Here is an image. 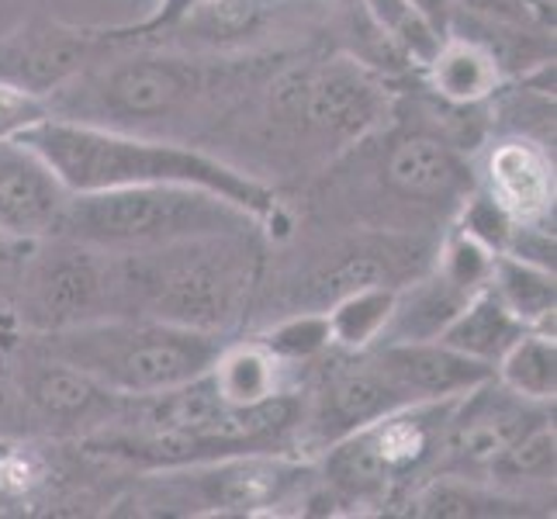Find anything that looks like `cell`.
Returning a JSON list of instances; mask_svg holds the SVG:
<instances>
[{
	"instance_id": "cell-6",
	"label": "cell",
	"mask_w": 557,
	"mask_h": 519,
	"mask_svg": "<svg viewBox=\"0 0 557 519\" xmlns=\"http://www.w3.org/2000/svg\"><path fill=\"white\" fill-rule=\"evenodd\" d=\"M267 119L325 149L357 146L392 119L395 94L384 73L357 55L287 60L260 87Z\"/></svg>"
},
{
	"instance_id": "cell-11",
	"label": "cell",
	"mask_w": 557,
	"mask_h": 519,
	"mask_svg": "<svg viewBox=\"0 0 557 519\" xmlns=\"http://www.w3.org/2000/svg\"><path fill=\"white\" fill-rule=\"evenodd\" d=\"M401 406H412L409 395L398 388L381 368L371 350L343 354L325 371L319 392L305 406L301 440H312L319 447H330L333 440L347 436L360 427H371L374 419L388 416Z\"/></svg>"
},
{
	"instance_id": "cell-1",
	"label": "cell",
	"mask_w": 557,
	"mask_h": 519,
	"mask_svg": "<svg viewBox=\"0 0 557 519\" xmlns=\"http://www.w3.org/2000/svg\"><path fill=\"white\" fill-rule=\"evenodd\" d=\"M284 52H205L174 46H119L49 98L52 119L139 136L215 122L260 90Z\"/></svg>"
},
{
	"instance_id": "cell-30",
	"label": "cell",
	"mask_w": 557,
	"mask_h": 519,
	"mask_svg": "<svg viewBox=\"0 0 557 519\" xmlns=\"http://www.w3.org/2000/svg\"><path fill=\"white\" fill-rule=\"evenodd\" d=\"M49 101L0 81V139H22L25 132L49 119Z\"/></svg>"
},
{
	"instance_id": "cell-3",
	"label": "cell",
	"mask_w": 557,
	"mask_h": 519,
	"mask_svg": "<svg viewBox=\"0 0 557 519\" xmlns=\"http://www.w3.org/2000/svg\"><path fill=\"white\" fill-rule=\"evenodd\" d=\"M111 257L114 316L163 319L205 333H225L263 274L260 228Z\"/></svg>"
},
{
	"instance_id": "cell-16",
	"label": "cell",
	"mask_w": 557,
	"mask_h": 519,
	"mask_svg": "<svg viewBox=\"0 0 557 519\" xmlns=\"http://www.w3.org/2000/svg\"><path fill=\"white\" fill-rule=\"evenodd\" d=\"M371 354L388 378L409 395V401L460 398L495 371L482 360L454 350L444 339H409V343H377Z\"/></svg>"
},
{
	"instance_id": "cell-27",
	"label": "cell",
	"mask_w": 557,
	"mask_h": 519,
	"mask_svg": "<svg viewBox=\"0 0 557 519\" xmlns=\"http://www.w3.org/2000/svg\"><path fill=\"white\" fill-rule=\"evenodd\" d=\"M257 339L284 363V368L309 363V360L322 357L325 350H333L330 322H325V312H319V309L292 312L287 319L274 322L271 330H263Z\"/></svg>"
},
{
	"instance_id": "cell-24",
	"label": "cell",
	"mask_w": 557,
	"mask_h": 519,
	"mask_svg": "<svg viewBox=\"0 0 557 519\" xmlns=\"http://www.w3.org/2000/svg\"><path fill=\"white\" fill-rule=\"evenodd\" d=\"M495 381L506 384L536 406H554L557 395V339L554 330H527L516 339L503 360L495 363Z\"/></svg>"
},
{
	"instance_id": "cell-12",
	"label": "cell",
	"mask_w": 557,
	"mask_h": 519,
	"mask_svg": "<svg viewBox=\"0 0 557 519\" xmlns=\"http://www.w3.org/2000/svg\"><path fill=\"white\" fill-rule=\"evenodd\" d=\"M177 471L195 478L201 503L211 512H271L295 492L309 489L312 478L309 465L287 454H236Z\"/></svg>"
},
{
	"instance_id": "cell-29",
	"label": "cell",
	"mask_w": 557,
	"mask_h": 519,
	"mask_svg": "<svg viewBox=\"0 0 557 519\" xmlns=\"http://www.w3.org/2000/svg\"><path fill=\"white\" fill-rule=\"evenodd\" d=\"M433 267L447 281H454L460 292L478 295L485 292L492 271H495V254L485 249L482 243H474L471 236H465L460 228H450V236L440 243Z\"/></svg>"
},
{
	"instance_id": "cell-31",
	"label": "cell",
	"mask_w": 557,
	"mask_h": 519,
	"mask_svg": "<svg viewBox=\"0 0 557 519\" xmlns=\"http://www.w3.org/2000/svg\"><path fill=\"white\" fill-rule=\"evenodd\" d=\"M412 4L430 17L436 28L450 32V22H454V0H412Z\"/></svg>"
},
{
	"instance_id": "cell-15",
	"label": "cell",
	"mask_w": 557,
	"mask_h": 519,
	"mask_svg": "<svg viewBox=\"0 0 557 519\" xmlns=\"http://www.w3.org/2000/svg\"><path fill=\"white\" fill-rule=\"evenodd\" d=\"M478 173V187H485L520 225L554 219V157L544 143L527 136L495 139Z\"/></svg>"
},
{
	"instance_id": "cell-23",
	"label": "cell",
	"mask_w": 557,
	"mask_h": 519,
	"mask_svg": "<svg viewBox=\"0 0 557 519\" xmlns=\"http://www.w3.org/2000/svg\"><path fill=\"white\" fill-rule=\"evenodd\" d=\"M395 295L398 287L392 284H374V287H360V292H350L336 298L325 312V322H330V343L339 354H360L371 350V346L381 343L384 330H388V319L395 309Z\"/></svg>"
},
{
	"instance_id": "cell-9",
	"label": "cell",
	"mask_w": 557,
	"mask_h": 519,
	"mask_svg": "<svg viewBox=\"0 0 557 519\" xmlns=\"http://www.w3.org/2000/svg\"><path fill=\"white\" fill-rule=\"evenodd\" d=\"M547 412H554V406H536V401L512 395L492 374L488 381L454 401L433 474L485 478L495 457Z\"/></svg>"
},
{
	"instance_id": "cell-22",
	"label": "cell",
	"mask_w": 557,
	"mask_h": 519,
	"mask_svg": "<svg viewBox=\"0 0 557 519\" xmlns=\"http://www.w3.org/2000/svg\"><path fill=\"white\" fill-rule=\"evenodd\" d=\"M488 287L516 319L530 325V330H554L557 277L550 267L503 254V257H495Z\"/></svg>"
},
{
	"instance_id": "cell-21",
	"label": "cell",
	"mask_w": 557,
	"mask_h": 519,
	"mask_svg": "<svg viewBox=\"0 0 557 519\" xmlns=\"http://www.w3.org/2000/svg\"><path fill=\"white\" fill-rule=\"evenodd\" d=\"M527 330L530 325L516 319L506 305L498 301V295L492 292V287H485V292H478L465 309L454 316V322L440 333V339H444L447 346H454V350L468 354L471 360L488 363V368L495 371V363L503 360V354Z\"/></svg>"
},
{
	"instance_id": "cell-4",
	"label": "cell",
	"mask_w": 557,
	"mask_h": 519,
	"mask_svg": "<svg viewBox=\"0 0 557 519\" xmlns=\"http://www.w3.org/2000/svg\"><path fill=\"white\" fill-rule=\"evenodd\" d=\"M25 339L125 398L181 388L201 378L225 346V333L187 330L146 316H104L66 330L25 333Z\"/></svg>"
},
{
	"instance_id": "cell-26",
	"label": "cell",
	"mask_w": 557,
	"mask_h": 519,
	"mask_svg": "<svg viewBox=\"0 0 557 519\" xmlns=\"http://www.w3.org/2000/svg\"><path fill=\"white\" fill-rule=\"evenodd\" d=\"M557 471V433H554V412L536 419L512 444L495 457L488 468V482L498 485H547Z\"/></svg>"
},
{
	"instance_id": "cell-13",
	"label": "cell",
	"mask_w": 557,
	"mask_h": 519,
	"mask_svg": "<svg viewBox=\"0 0 557 519\" xmlns=\"http://www.w3.org/2000/svg\"><path fill=\"white\" fill-rule=\"evenodd\" d=\"M70 187L25 139H0V233L35 243L60 228Z\"/></svg>"
},
{
	"instance_id": "cell-20",
	"label": "cell",
	"mask_w": 557,
	"mask_h": 519,
	"mask_svg": "<svg viewBox=\"0 0 557 519\" xmlns=\"http://www.w3.org/2000/svg\"><path fill=\"white\" fill-rule=\"evenodd\" d=\"M284 374L287 368L260 339L225 343L215 363L205 371L211 392L228 406H249L284 392Z\"/></svg>"
},
{
	"instance_id": "cell-14",
	"label": "cell",
	"mask_w": 557,
	"mask_h": 519,
	"mask_svg": "<svg viewBox=\"0 0 557 519\" xmlns=\"http://www.w3.org/2000/svg\"><path fill=\"white\" fill-rule=\"evenodd\" d=\"M384 181L416 205H450L465 201L478 177L465 157V146L436 136V132H406L398 136L384 157Z\"/></svg>"
},
{
	"instance_id": "cell-10",
	"label": "cell",
	"mask_w": 557,
	"mask_h": 519,
	"mask_svg": "<svg viewBox=\"0 0 557 519\" xmlns=\"http://www.w3.org/2000/svg\"><path fill=\"white\" fill-rule=\"evenodd\" d=\"M119 46L111 28H76L38 17L0 38V81L49 101Z\"/></svg>"
},
{
	"instance_id": "cell-5",
	"label": "cell",
	"mask_w": 557,
	"mask_h": 519,
	"mask_svg": "<svg viewBox=\"0 0 557 519\" xmlns=\"http://www.w3.org/2000/svg\"><path fill=\"white\" fill-rule=\"evenodd\" d=\"M263 222L215 190L190 184H136L70 195L60 228L104 254H146L184 239L257 233Z\"/></svg>"
},
{
	"instance_id": "cell-25",
	"label": "cell",
	"mask_w": 557,
	"mask_h": 519,
	"mask_svg": "<svg viewBox=\"0 0 557 519\" xmlns=\"http://www.w3.org/2000/svg\"><path fill=\"white\" fill-rule=\"evenodd\" d=\"M357 8L412 70L426 66L447 38V32L436 28L412 0H357Z\"/></svg>"
},
{
	"instance_id": "cell-18",
	"label": "cell",
	"mask_w": 557,
	"mask_h": 519,
	"mask_svg": "<svg viewBox=\"0 0 557 519\" xmlns=\"http://www.w3.org/2000/svg\"><path fill=\"white\" fill-rule=\"evenodd\" d=\"M430 90L450 108H482L506 84V73L495 55L468 35L450 32L433 60L422 66Z\"/></svg>"
},
{
	"instance_id": "cell-7",
	"label": "cell",
	"mask_w": 557,
	"mask_h": 519,
	"mask_svg": "<svg viewBox=\"0 0 557 519\" xmlns=\"http://www.w3.org/2000/svg\"><path fill=\"white\" fill-rule=\"evenodd\" d=\"M17 316L28 333L114 316V257L70 236L35 239L25 249Z\"/></svg>"
},
{
	"instance_id": "cell-2",
	"label": "cell",
	"mask_w": 557,
	"mask_h": 519,
	"mask_svg": "<svg viewBox=\"0 0 557 519\" xmlns=\"http://www.w3.org/2000/svg\"><path fill=\"white\" fill-rule=\"evenodd\" d=\"M22 139L42 152V160L60 173L70 195L136 184H190L215 190L239 208L253 211L263 225L277 215V195L271 184L215 157V152H205L181 139L66 122L52 119V114L46 122L32 125Z\"/></svg>"
},
{
	"instance_id": "cell-8",
	"label": "cell",
	"mask_w": 557,
	"mask_h": 519,
	"mask_svg": "<svg viewBox=\"0 0 557 519\" xmlns=\"http://www.w3.org/2000/svg\"><path fill=\"white\" fill-rule=\"evenodd\" d=\"M17 395L35 419V427L60 433H101L119 422L128 398L104 388L81 368L49 357L25 339L17 354L4 363Z\"/></svg>"
},
{
	"instance_id": "cell-19",
	"label": "cell",
	"mask_w": 557,
	"mask_h": 519,
	"mask_svg": "<svg viewBox=\"0 0 557 519\" xmlns=\"http://www.w3.org/2000/svg\"><path fill=\"white\" fill-rule=\"evenodd\" d=\"M523 495H509L503 489L485 485V478L465 474H430L409 498L406 516L422 519H503V516H536Z\"/></svg>"
},
{
	"instance_id": "cell-28",
	"label": "cell",
	"mask_w": 557,
	"mask_h": 519,
	"mask_svg": "<svg viewBox=\"0 0 557 519\" xmlns=\"http://www.w3.org/2000/svg\"><path fill=\"white\" fill-rule=\"evenodd\" d=\"M516 225H520V222H516L509 211L478 184H474L471 195L457 205V225L454 228H460V233L471 236L474 243H482L485 249H492L495 257L509 254Z\"/></svg>"
},
{
	"instance_id": "cell-17",
	"label": "cell",
	"mask_w": 557,
	"mask_h": 519,
	"mask_svg": "<svg viewBox=\"0 0 557 519\" xmlns=\"http://www.w3.org/2000/svg\"><path fill=\"white\" fill-rule=\"evenodd\" d=\"M412 243L398 246L395 239H363L354 246H343L333 260H325L319 271L301 284V305L305 309H330V305L360 287H374V284H392L401 287V277L412 267Z\"/></svg>"
}]
</instances>
